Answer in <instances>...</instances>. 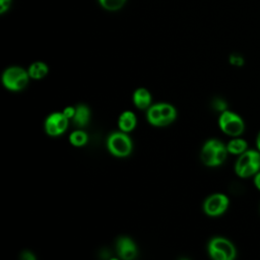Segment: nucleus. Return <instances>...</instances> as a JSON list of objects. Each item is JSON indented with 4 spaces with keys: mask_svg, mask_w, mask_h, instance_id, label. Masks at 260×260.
Masks as SVG:
<instances>
[{
    "mask_svg": "<svg viewBox=\"0 0 260 260\" xmlns=\"http://www.w3.org/2000/svg\"><path fill=\"white\" fill-rule=\"evenodd\" d=\"M228 148L217 139H209L201 149V160L205 166L216 167L221 165L228 155Z\"/></svg>",
    "mask_w": 260,
    "mask_h": 260,
    "instance_id": "nucleus-1",
    "label": "nucleus"
},
{
    "mask_svg": "<svg viewBox=\"0 0 260 260\" xmlns=\"http://www.w3.org/2000/svg\"><path fill=\"white\" fill-rule=\"evenodd\" d=\"M235 171L241 178L255 176L260 171V151L247 149L240 154L235 166Z\"/></svg>",
    "mask_w": 260,
    "mask_h": 260,
    "instance_id": "nucleus-2",
    "label": "nucleus"
},
{
    "mask_svg": "<svg viewBox=\"0 0 260 260\" xmlns=\"http://www.w3.org/2000/svg\"><path fill=\"white\" fill-rule=\"evenodd\" d=\"M176 118V110L170 104H156L148 108L147 120L154 126H166Z\"/></svg>",
    "mask_w": 260,
    "mask_h": 260,
    "instance_id": "nucleus-3",
    "label": "nucleus"
},
{
    "mask_svg": "<svg viewBox=\"0 0 260 260\" xmlns=\"http://www.w3.org/2000/svg\"><path fill=\"white\" fill-rule=\"evenodd\" d=\"M28 72L20 67H9L2 74L4 86L10 90L18 91L25 87L28 82Z\"/></svg>",
    "mask_w": 260,
    "mask_h": 260,
    "instance_id": "nucleus-4",
    "label": "nucleus"
},
{
    "mask_svg": "<svg viewBox=\"0 0 260 260\" xmlns=\"http://www.w3.org/2000/svg\"><path fill=\"white\" fill-rule=\"evenodd\" d=\"M208 252L214 260H233L236 257V248L224 238H213L208 245Z\"/></svg>",
    "mask_w": 260,
    "mask_h": 260,
    "instance_id": "nucleus-5",
    "label": "nucleus"
},
{
    "mask_svg": "<svg viewBox=\"0 0 260 260\" xmlns=\"http://www.w3.org/2000/svg\"><path fill=\"white\" fill-rule=\"evenodd\" d=\"M218 124L222 132L230 136H240L245 129L243 119L234 112L224 110L219 116Z\"/></svg>",
    "mask_w": 260,
    "mask_h": 260,
    "instance_id": "nucleus-6",
    "label": "nucleus"
},
{
    "mask_svg": "<svg viewBox=\"0 0 260 260\" xmlns=\"http://www.w3.org/2000/svg\"><path fill=\"white\" fill-rule=\"evenodd\" d=\"M107 145L110 152L119 157L129 155L132 150V142L123 131L111 134L108 138Z\"/></svg>",
    "mask_w": 260,
    "mask_h": 260,
    "instance_id": "nucleus-7",
    "label": "nucleus"
},
{
    "mask_svg": "<svg viewBox=\"0 0 260 260\" xmlns=\"http://www.w3.org/2000/svg\"><path fill=\"white\" fill-rule=\"evenodd\" d=\"M229 198L222 193H215L210 195L203 204V209L206 214L210 216H217L222 214L229 206Z\"/></svg>",
    "mask_w": 260,
    "mask_h": 260,
    "instance_id": "nucleus-8",
    "label": "nucleus"
},
{
    "mask_svg": "<svg viewBox=\"0 0 260 260\" xmlns=\"http://www.w3.org/2000/svg\"><path fill=\"white\" fill-rule=\"evenodd\" d=\"M68 126V118L62 113H53L50 115L45 123L46 132L51 136L62 134Z\"/></svg>",
    "mask_w": 260,
    "mask_h": 260,
    "instance_id": "nucleus-9",
    "label": "nucleus"
},
{
    "mask_svg": "<svg viewBox=\"0 0 260 260\" xmlns=\"http://www.w3.org/2000/svg\"><path fill=\"white\" fill-rule=\"evenodd\" d=\"M117 252L122 259L131 260L135 258L137 254L136 246L133 241L127 237H122L117 243Z\"/></svg>",
    "mask_w": 260,
    "mask_h": 260,
    "instance_id": "nucleus-10",
    "label": "nucleus"
},
{
    "mask_svg": "<svg viewBox=\"0 0 260 260\" xmlns=\"http://www.w3.org/2000/svg\"><path fill=\"white\" fill-rule=\"evenodd\" d=\"M133 102L138 109H148L151 102L150 93L145 88H137L133 94Z\"/></svg>",
    "mask_w": 260,
    "mask_h": 260,
    "instance_id": "nucleus-11",
    "label": "nucleus"
},
{
    "mask_svg": "<svg viewBox=\"0 0 260 260\" xmlns=\"http://www.w3.org/2000/svg\"><path fill=\"white\" fill-rule=\"evenodd\" d=\"M118 124H119V128L123 132H129L133 130L136 125V117L132 112L125 111L121 114Z\"/></svg>",
    "mask_w": 260,
    "mask_h": 260,
    "instance_id": "nucleus-12",
    "label": "nucleus"
},
{
    "mask_svg": "<svg viewBox=\"0 0 260 260\" xmlns=\"http://www.w3.org/2000/svg\"><path fill=\"white\" fill-rule=\"evenodd\" d=\"M89 119V110L84 105H79L75 108V114L73 117L74 124L79 127H83L87 124Z\"/></svg>",
    "mask_w": 260,
    "mask_h": 260,
    "instance_id": "nucleus-13",
    "label": "nucleus"
},
{
    "mask_svg": "<svg viewBox=\"0 0 260 260\" xmlns=\"http://www.w3.org/2000/svg\"><path fill=\"white\" fill-rule=\"evenodd\" d=\"M228 151L232 154H242L248 149V143L242 138H234L226 145Z\"/></svg>",
    "mask_w": 260,
    "mask_h": 260,
    "instance_id": "nucleus-14",
    "label": "nucleus"
},
{
    "mask_svg": "<svg viewBox=\"0 0 260 260\" xmlns=\"http://www.w3.org/2000/svg\"><path fill=\"white\" fill-rule=\"evenodd\" d=\"M28 75L34 79H41L48 73V66L44 62H35L28 68Z\"/></svg>",
    "mask_w": 260,
    "mask_h": 260,
    "instance_id": "nucleus-15",
    "label": "nucleus"
},
{
    "mask_svg": "<svg viewBox=\"0 0 260 260\" xmlns=\"http://www.w3.org/2000/svg\"><path fill=\"white\" fill-rule=\"evenodd\" d=\"M69 140H70L71 144H73L74 146H82L87 141V135L85 132H83L81 130H77L70 134Z\"/></svg>",
    "mask_w": 260,
    "mask_h": 260,
    "instance_id": "nucleus-16",
    "label": "nucleus"
},
{
    "mask_svg": "<svg viewBox=\"0 0 260 260\" xmlns=\"http://www.w3.org/2000/svg\"><path fill=\"white\" fill-rule=\"evenodd\" d=\"M99 1L105 9L110 11H115L120 9L124 5L126 0H99Z\"/></svg>",
    "mask_w": 260,
    "mask_h": 260,
    "instance_id": "nucleus-17",
    "label": "nucleus"
},
{
    "mask_svg": "<svg viewBox=\"0 0 260 260\" xmlns=\"http://www.w3.org/2000/svg\"><path fill=\"white\" fill-rule=\"evenodd\" d=\"M63 114L68 118V119H71L74 117V114H75V108L73 107H67L64 109L63 111Z\"/></svg>",
    "mask_w": 260,
    "mask_h": 260,
    "instance_id": "nucleus-18",
    "label": "nucleus"
},
{
    "mask_svg": "<svg viewBox=\"0 0 260 260\" xmlns=\"http://www.w3.org/2000/svg\"><path fill=\"white\" fill-rule=\"evenodd\" d=\"M10 2H11V0H0V7H1L0 11H1V13H4L9 8Z\"/></svg>",
    "mask_w": 260,
    "mask_h": 260,
    "instance_id": "nucleus-19",
    "label": "nucleus"
},
{
    "mask_svg": "<svg viewBox=\"0 0 260 260\" xmlns=\"http://www.w3.org/2000/svg\"><path fill=\"white\" fill-rule=\"evenodd\" d=\"M214 107H215L216 110H219V111H224L225 110V104L221 100H216L214 102Z\"/></svg>",
    "mask_w": 260,
    "mask_h": 260,
    "instance_id": "nucleus-20",
    "label": "nucleus"
},
{
    "mask_svg": "<svg viewBox=\"0 0 260 260\" xmlns=\"http://www.w3.org/2000/svg\"><path fill=\"white\" fill-rule=\"evenodd\" d=\"M254 184L258 190H260V171L254 176Z\"/></svg>",
    "mask_w": 260,
    "mask_h": 260,
    "instance_id": "nucleus-21",
    "label": "nucleus"
},
{
    "mask_svg": "<svg viewBox=\"0 0 260 260\" xmlns=\"http://www.w3.org/2000/svg\"><path fill=\"white\" fill-rule=\"evenodd\" d=\"M231 62H232V64H234V65L240 66V65L242 64V59H241L240 57H235V56H233V57L231 58Z\"/></svg>",
    "mask_w": 260,
    "mask_h": 260,
    "instance_id": "nucleus-22",
    "label": "nucleus"
},
{
    "mask_svg": "<svg viewBox=\"0 0 260 260\" xmlns=\"http://www.w3.org/2000/svg\"><path fill=\"white\" fill-rule=\"evenodd\" d=\"M22 258H24L25 260H34V259H35V256H34L30 252L25 251V252L22 253Z\"/></svg>",
    "mask_w": 260,
    "mask_h": 260,
    "instance_id": "nucleus-23",
    "label": "nucleus"
},
{
    "mask_svg": "<svg viewBox=\"0 0 260 260\" xmlns=\"http://www.w3.org/2000/svg\"><path fill=\"white\" fill-rule=\"evenodd\" d=\"M256 146H257V149L260 151V132L258 133L256 138Z\"/></svg>",
    "mask_w": 260,
    "mask_h": 260,
    "instance_id": "nucleus-24",
    "label": "nucleus"
}]
</instances>
